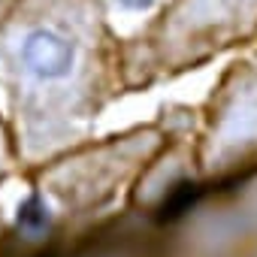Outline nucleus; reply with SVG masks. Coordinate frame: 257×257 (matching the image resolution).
Masks as SVG:
<instances>
[{"instance_id":"1","label":"nucleus","mask_w":257,"mask_h":257,"mask_svg":"<svg viewBox=\"0 0 257 257\" xmlns=\"http://www.w3.org/2000/svg\"><path fill=\"white\" fill-rule=\"evenodd\" d=\"M73 61H76L73 43L49 28L31 31L22 43V64L37 79H61L73 70Z\"/></svg>"},{"instance_id":"2","label":"nucleus","mask_w":257,"mask_h":257,"mask_svg":"<svg viewBox=\"0 0 257 257\" xmlns=\"http://www.w3.org/2000/svg\"><path fill=\"white\" fill-rule=\"evenodd\" d=\"M19 227H22L25 233H34V236L49 227V209H46V203H43L37 194H31V197L19 206Z\"/></svg>"},{"instance_id":"3","label":"nucleus","mask_w":257,"mask_h":257,"mask_svg":"<svg viewBox=\"0 0 257 257\" xmlns=\"http://www.w3.org/2000/svg\"><path fill=\"white\" fill-rule=\"evenodd\" d=\"M200 197V188L197 185H179L173 188V194L164 200V218H179L182 212H188Z\"/></svg>"},{"instance_id":"4","label":"nucleus","mask_w":257,"mask_h":257,"mask_svg":"<svg viewBox=\"0 0 257 257\" xmlns=\"http://www.w3.org/2000/svg\"><path fill=\"white\" fill-rule=\"evenodd\" d=\"M121 4L131 10H146V7H152V0H121Z\"/></svg>"}]
</instances>
